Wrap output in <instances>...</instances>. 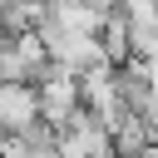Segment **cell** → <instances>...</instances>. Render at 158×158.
I'll use <instances>...</instances> for the list:
<instances>
[{
	"mask_svg": "<svg viewBox=\"0 0 158 158\" xmlns=\"http://www.w3.org/2000/svg\"><path fill=\"white\" fill-rule=\"evenodd\" d=\"M35 123H44L40 84H0V128L5 133H30Z\"/></svg>",
	"mask_w": 158,
	"mask_h": 158,
	"instance_id": "obj_1",
	"label": "cell"
}]
</instances>
